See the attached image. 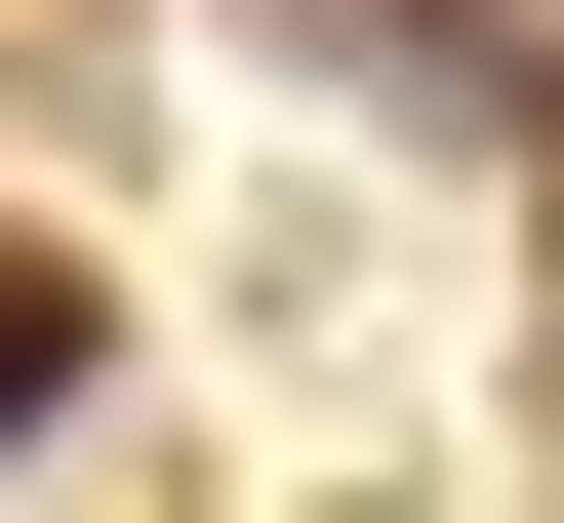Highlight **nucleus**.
Listing matches in <instances>:
<instances>
[{
  "mask_svg": "<svg viewBox=\"0 0 564 523\" xmlns=\"http://www.w3.org/2000/svg\"><path fill=\"white\" fill-rule=\"evenodd\" d=\"M0 443H82V282H41V242H0Z\"/></svg>",
  "mask_w": 564,
  "mask_h": 523,
  "instance_id": "f257e3e1",
  "label": "nucleus"
}]
</instances>
